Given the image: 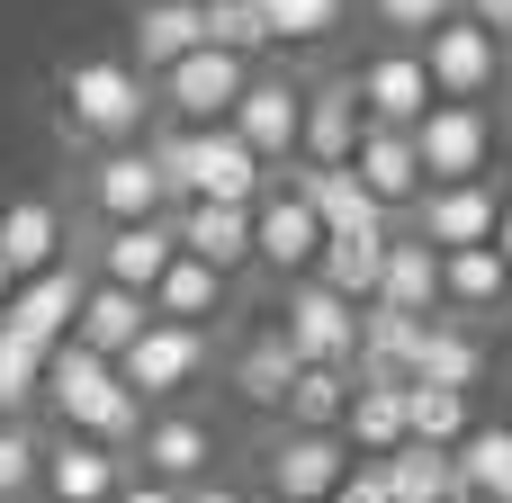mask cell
Listing matches in <instances>:
<instances>
[{
	"mask_svg": "<svg viewBox=\"0 0 512 503\" xmlns=\"http://www.w3.org/2000/svg\"><path fill=\"white\" fill-rule=\"evenodd\" d=\"M54 117H63V135H72L81 153H117V144H144V135H153L162 99H153V81H144L135 63L81 54V63L54 72Z\"/></svg>",
	"mask_w": 512,
	"mask_h": 503,
	"instance_id": "cell-1",
	"label": "cell"
},
{
	"mask_svg": "<svg viewBox=\"0 0 512 503\" xmlns=\"http://www.w3.org/2000/svg\"><path fill=\"white\" fill-rule=\"evenodd\" d=\"M45 405H54L63 432H81V441H99V450H117V459H135V441H144V423H153V414L126 396L117 360H99V351H81V342H63V351L45 360Z\"/></svg>",
	"mask_w": 512,
	"mask_h": 503,
	"instance_id": "cell-2",
	"label": "cell"
},
{
	"mask_svg": "<svg viewBox=\"0 0 512 503\" xmlns=\"http://www.w3.org/2000/svg\"><path fill=\"white\" fill-rule=\"evenodd\" d=\"M252 72H261V63L198 45L180 72H162V81H153V99H162V126H189V135H207V126H234V108H243Z\"/></svg>",
	"mask_w": 512,
	"mask_h": 503,
	"instance_id": "cell-3",
	"label": "cell"
},
{
	"mask_svg": "<svg viewBox=\"0 0 512 503\" xmlns=\"http://www.w3.org/2000/svg\"><path fill=\"white\" fill-rule=\"evenodd\" d=\"M81 198H90L99 234H117V225H162V216H171V189H162V162H153V144L90 153V171H81Z\"/></svg>",
	"mask_w": 512,
	"mask_h": 503,
	"instance_id": "cell-4",
	"label": "cell"
},
{
	"mask_svg": "<svg viewBox=\"0 0 512 503\" xmlns=\"http://www.w3.org/2000/svg\"><path fill=\"white\" fill-rule=\"evenodd\" d=\"M414 54H423V72H432V99H459V108H486V99L504 90V72H512V45H495L477 18L432 27Z\"/></svg>",
	"mask_w": 512,
	"mask_h": 503,
	"instance_id": "cell-5",
	"label": "cell"
},
{
	"mask_svg": "<svg viewBox=\"0 0 512 503\" xmlns=\"http://www.w3.org/2000/svg\"><path fill=\"white\" fill-rule=\"evenodd\" d=\"M279 342L297 351V369H360V306L324 279H297L279 306Z\"/></svg>",
	"mask_w": 512,
	"mask_h": 503,
	"instance_id": "cell-6",
	"label": "cell"
},
{
	"mask_svg": "<svg viewBox=\"0 0 512 503\" xmlns=\"http://www.w3.org/2000/svg\"><path fill=\"white\" fill-rule=\"evenodd\" d=\"M117 378H126V396H135L144 414H171V405L207 378V333H189V324H162V315H153V333L117 360Z\"/></svg>",
	"mask_w": 512,
	"mask_h": 503,
	"instance_id": "cell-7",
	"label": "cell"
},
{
	"mask_svg": "<svg viewBox=\"0 0 512 503\" xmlns=\"http://www.w3.org/2000/svg\"><path fill=\"white\" fill-rule=\"evenodd\" d=\"M342 477H351L342 432H279V441L261 450V486H270V503H333Z\"/></svg>",
	"mask_w": 512,
	"mask_h": 503,
	"instance_id": "cell-8",
	"label": "cell"
},
{
	"mask_svg": "<svg viewBox=\"0 0 512 503\" xmlns=\"http://www.w3.org/2000/svg\"><path fill=\"white\" fill-rule=\"evenodd\" d=\"M414 153H423V180H432V189L486 180V162H495V117H486V108H459V99H441V108L414 126Z\"/></svg>",
	"mask_w": 512,
	"mask_h": 503,
	"instance_id": "cell-9",
	"label": "cell"
},
{
	"mask_svg": "<svg viewBox=\"0 0 512 503\" xmlns=\"http://www.w3.org/2000/svg\"><path fill=\"white\" fill-rule=\"evenodd\" d=\"M306 207H315V225H324V243H387L396 234V216L360 189V171H315V162H288L279 171Z\"/></svg>",
	"mask_w": 512,
	"mask_h": 503,
	"instance_id": "cell-10",
	"label": "cell"
},
{
	"mask_svg": "<svg viewBox=\"0 0 512 503\" xmlns=\"http://www.w3.org/2000/svg\"><path fill=\"white\" fill-rule=\"evenodd\" d=\"M315 252H324V225H315V207L288 189V180H270V198L252 207V270H270V279H315Z\"/></svg>",
	"mask_w": 512,
	"mask_h": 503,
	"instance_id": "cell-11",
	"label": "cell"
},
{
	"mask_svg": "<svg viewBox=\"0 0 512 503\" xmlns=\"http://www.w3.org/2000/svg\"><path fill=\"white\" fill-rule=\"evenodd\" d=\"M135 477H153V486H207L216 477V423L207 414H189V405H171V414H153L144 423V441H135V459H126Z\"/></svg>",
	"mask_w": 512,
	"mask_h": 503,
	"instance_id": "cell-12",
	"label": "cell"
},
{
	"mask_svg": "<svg viewBox=\"0 0 512 503\" xmlns=\"http://www.w3.org/2000/svg\"><path fill=\"white\" fill-rule=\"evenodd\" d=\"M360 108H369V126H387V135H414L441 99H432V72H423V54L414 45H378L360 72Z\"/></svg>",
	"mask_w": 512,
	"mask_h": 503,
	"instance_id": "cell-13",
	"label": "cell"
},
{
	"mask_svg": "<svg viewBox=\"0 0 512 503\" xmlns=\"http://www.w3.org/2000/svg\"><path fill=\"white\" fill-rule=\"evenodd\" d=\"M234 135L270 162V180L297 162V144H306V90L288 81V72H252V90H243V108H234Z\"/></svg>",
	"mask_w": 512,
	"mask_h": 503,
	"instance_id": "cell-14",
	"label": "cell"
},
{
	"mask_svg": "<svg viewBox=\"0 0 512 503\" xmlns=\"http://www.w3.org/2000/svg\"><path fill=\"white\" fill-rule=\"evenodd\" d=\"M198 45H207V9H198V0H135V18H126V63H135L144 81L180 72Z\"/></svg>",
	"mask_w": 512,
	"mask_h": 503,
	"instance_id": "cell-15",
	"label": "cell"
},
{
	"mask_svg": "<svg viewBox=\"0 0 512 503\" xmlns=\"http://www.w3.org/2000/svg\"><path fill=\"white\" fill-rule=\"evenodd\" d=\"M81 297H90V270H45V279H27L18 297H9V315H0V333H18L27 351H63L72 342V324H81Z\"/></svg>",
	"mask_w": 512,
	"mask_h": 503,
	"instance_id": "cell-16",
	"label": "cell"
},
{
	"mask_svg": "<svg viewBox=\"0 0 512 503\" xmlns=\"http://www.w3.org/2000/svg\"><path fill=\"white\" fill-rule=\"evenodd\" d=\"M126 477H135V468H126L117 450H99V441H81V432H54V441H45L36 503H117Z\"/></svg>",
	"mask_w": 512,
	"mask_h": 503,
	"instance_id": "cell-17",
	"label": "cell"
},
{
	"mask_svg": "<svg viewBox=\"0 0 512 503\" xmlns=\"http://www.w3.org/2000/svg\"><path fill=\"white\" fill-rule=\"evenodd\" d=\"M360 135H369V108H360V81H351V72L315 81V90H306V144H297V162H315V171H351Z\"/></svg>",
	"mask_w": 512,
	"mask_h": 503,
	"instance_id": "cell-18",
	"label": "cell"
},
{
	"mask_svg": "<svg viewBox=\"0 0 512 503\" xmlns=\"http://www.w3.org/2000/svg\"><path fill=\"white\" fill-rule=\"evenodd\" d=\"M495 225H504V198H495V180L423 189V207H414V234H423L432 252H477V243H495Z\"/></svg>",
	"mask_w": 512,
	"mask_h": 503,
	"instance_id": "cell-19",
	"label": "cell"
},
{
	"mask_svg": "<svg viewBox=\"0 0 512 503\" xmlns=\"http://www.w3.org/2000/svg\"><path fill=\"white\" fill-rule=\"evenodd\" d=\"M171 261H180V234H171V216H162V225H117V234H99V243H90V279H108V288H135V297H153Z\"/></svg>",
	"mask_w": 512,
	"mask_h": 503,
	"instance_id": "cell-20",
	"label": "cell"
},
{
	"mask_svg": "<svg viewBox=\"0 0 512 503\" xmlns=\"http://www.w3.org/2000/svg\"><path fill=\"white\" fill-rule=\"evenodd\" d=\"M351 171H360V189L387 207V216H414L423 207V153H414V135H387V126H369L360 135V153H351Z\"/></svg>",
	"mask_w": 512,
	"mask_h": 503,
	"instance_id": "cell-21",
	"label": "cell"
},
{
	"mask_svg": "<svg viewBox=\"0 0 512 503\" xmlns=\"http://www.w3.org/2000/svg\"><path fill=\"white\" fill-rule=\"evenodd\" d=\"M369 306L432 324V315H441V252H432L423 234H396V243H387V261H378V297H369Z\"/></svg>",
	"mask_w": 512,
	"mask_h": 503,
	"instance_id": "cell-22",
	"label": "cell"
},
{
	"mask_svg": "<svg viewBox=\"0 0 512 503\" xmlns=\"http://www.w3.org/2000/svg\"><path fill=\"white\" fill-rule=\"evenodd\" d=\"M414 432H405V387L396 378H351V414H342V450L351 459H396Z\"/></svg>",
	"mask_w": 512,
	"mask_h": 503,
	"instance_id": "cell-23",
	"label": "cell"
},
{
	"mask_svg": "<svg viewBox=\"0 0 512 503\" xmlns=\"http://www.w3.org/2000/svg\"><path fill=\"white\" fill-rule=\"evenodd\" d=\"M0 261H9L18 288L45 279V270H63V207L54 198H9L0 207Z\"/></svg>",
	"mask_w": 512,
	"mask_h": 503,
	"instance_id": "cell-24",
	"label": "cell"
},
{
	"mask_svg": "<svg viewBox=\"0 0 512 503\" xmlns=\"http://www.w3.org/2000/svg\"><path fill=\"white\" fill-rule=\"evenodd\" d=\"M153 333V297H135V288H108V279H90V297H81V324H72V342L81 351H99V360H126L135 342Z\"/></svg>",
	"mask_w": 512,
	"mask_h": 503,
	"instance_id": "cell-25",
	"label": "cell"
},
{
	"mask_svg": "<svg viewBox=\"0 0 512 503\" xmlns=\"http://www.w3.org/2000/svg\"><path fill=\"white\" fill-rule=\"evenodd\" d=\"M171 234H180L189 261H207V270H225V279L252 270V207H180Z\"/></svg>",
	"mask_w": 512,
	"mask_h": 503,
	"instance_id": "cell-26",
	"label": "cell"
},
{
	"mask_svg": "<svg viewBox=\"0 0 512 503\" xmlns=\"http://www.w3.org/2000/svg\"><path fill=\"white\" fill-rule=\"evenodd\" d=\"M225 306H234V279L207 270V261H189V252H180V261L162 270V288H153V315H162V324H189V333H216Z\"/></svg>",
	"mask_w": 512,
	"mask_h": 503,
	"instance_id": "cell-27",
	"label": "cell"
},
{
	"mask_svg": "<svg viewBox=\"0 0 512 503\" xmlns=\"http://www.w3.org/2000/svg\"><path fill=\"white\" fill-rule=\"evenodd\" d=\"M504 306H512V270L495 261V243H477V252H441V315L477 324V315H504Z\"/></svg>",
	"mask_w": 512,
	"mask_h": 503,
	"instance_id": "cell-28",
	"label": "cell"
},
{
	"mask_svg": "<svg viewBox=\"0 0 512 503\" xmlns=\"http://www.w3.org/2000/svg\"><path fill=\"white\" fill-rule=\"evenodd\" d=\"M477 378H486V342H477V324L432 315V324H423V360H414V387H450V396H468Z\"/></svg>",
	"mask_w": 512,
	"mask_h": 503,
	"instance_id": "cell-29",
	"label": "cell"
},
{
	"mask_svg": "<svg viewBox=\"0 0 512 503\" xmlns=\"http://www.w3.org/2000/svg\"><path fill=\"white\" fill-rule=\"evenodd\" d=\"M414 360H423V324H414V315H387V306H360V369H351V378H396V387H414Z\"/></svg>",
	"mask_w": 512,
	"mask_h": 503,
	"instance_id": "cell-30",
	"label": "cell"
},
{
	"mask_svg": "<svg viewBox=\"0 0 512 503\" xmlns=\"http://www.w3.org/2000/svg\"><path fill=\"white\" fill-rule=\"evenodd\" d=\"M288 387H297V351L279 342V324L270 333H252L243 351H234V396L243 405H261V414H279L288 405Z\"/></svg>",
	"mask_w": 512,
	"mask_h": 503,
	"instance_id": "cell-31",
	"label": "cell"
},
{
	"mask_svg": "<svg viewBox=\"0 0 512 503\" xmlns=\"http://www.w3.org/2000/svg\"><path fill=\"white\" fill-rule=\"evenodd\" d=\"M378 477H387V503H450V486H459V450L405 441L396 459H378Z\"/></svg>",
	"mask_w": 512,
	"mask_h": 503,
	"instance_id": "cell-32",
	"label": "cell"
},
{
	"mask_svg": "<svg viewBox=\"0 0 512 503\" xmlns=\"http://www.w3.org/2000/svg\"><path fill=\"white\" fill-rule=\"evenodd\" d=\"M288 432H342V414H351V369H297V387H288Z\"/></svg>",
	"mask_w": 512,
	"mask_h": 503,
	"instance_id": "cell-33",
	"label": "cell"
},
{
	"mask_svg": "<svg viewBox=\"0 0 512 503\" xmlns=\"http://www.w3.org/2000/svg\"><path fill=\"white\" fill-rule=\"evenodd\" d=\"M405 432H414L423 450H468L477 414H468V396H450V387H405Z\"/></svg>",
	"mask_w": 512,
	"mask_h": 503,
	"instance_id": "cell-34",
	"label": "cell"
},
{
	"mask_svg": "<svg viewBox=\"0 0 512 503\" xmlns=\"http://www.w3.org/2000/svg\"><path fill=\"white\" fill-rule=\"evenodd\" d=\"M387 243H396V234H387ZM387 243H324V252H315V279H324L333 297L369 306V297H378V261H387Z\"/></svg>",
	"mask_w": 512,
	"mask_h": 503,
	"instance_id": "cell-35",
	"label": "cell"
},
{
	"mask_svg": "<svg viewBox=\"0 0 512 503\" xmlns=\"http://www.w3.org/2000/svg\"><path fill=\"white\" fill-rule=\"evenodd\" d=\"M198 9H207V45H216V54H243V63L270 54V18H261V0H198Z\"/></svg>",
	"mask_w": 512,
	"mask_h": 503,
	"instance_id": "cell-36",
	"label": "cell"
},
{
	"mask_svg": "<svg viewBox=\"0 0 512 503\" xmlns=\"http://www.w3.org/2000/svg\"><path fill=\"white\" fill-rule=\"evenodd\" d=\"M261 18H270V45H324L342 36L351 0H261Z\"/></svg>",
	"mask_w": 512,
	"mask_h": 503,
	"instance_id": "cell-37",
	"label": "cell"
},
{
	"mask_svg": "<svg viewBox=\"0 0 512 503\" xmlns=\"http://www.w3.org/2000/svg\"><path fill=\"white\" fill-rule=\"evenodd\" d=\"M45 360L54 351H27L18 333H0V414L27 423V405H45Z\"/></svg>",
	"mask_w": 512,
	"mask_h": 503,
	"instance_id": "cell-38",
	"label": "cell"
},
{
	"mask_svg": "<svg viewBox=\"0 0 512 503\" xmlns=\"http://www.w3.org/2000/svg\"><path fill=\"white\" fill-rule=\"evenodd\" d=\"M360 9H369V27H378L387 45H423L432 27L459 18V0H360Z\"/></svg>",
	"mask_w": 512,
	"mask_h": 503,
	"instance_id": "cell-39",
	"label": "cell"
},
{
	"mask_svg": "<svg viewBox=\"0 0 512 503\" xmlns=\"http://www.w3.org/2000/svg\"><path fill=\"white\" fill-rule=\"evenodd\" d=\"M36 477H45V441L0 414V503H36Z\"/></svg>",
	"mask_w": 512,
	"mask_h": 503,
	"instance_id": "cell-40",
	"label": "cell"
},
{
	"mask_svg": "<svg viewBox=\"0 0 512 503\" xmlns=\"http://www.w3.org/2000/svg\"><path fill=\"white\" fill-rule=\"evenodd\" d=\"M459 477L512 503V432H504V423H477V432H468V450H459Z\"/></svg>",
	"mask_w": 512,
	"mask_h": 503,
	"instance_id": "cell-41",
	"label": "cell"
},
{
	"mask_svg": "<svg viewBox=\"0 0 512 503\" xmlns=\"http://www.w3.org/2000/svg\"><path fill=\"white\" fill-rule=\"evenodd\" d=\"M459 18H477L495 45H512V0H459Z\"/></svg>",
	"mask_w": 512,
	"mask_h": 503,
	"instance_id": "cell-42",
	"label": "cell"
},
{
	"mask_svg": "<svg viewBox=\"0 0 512 503\" xmlns=\"http://www.w3.org/2000/svg\"><path fill=\"white\" fill-rule=\"evenodd\" d=\"M333 503H387V477L369 468V459H351V477H342V495Z\"/></svg>",
	"mask_w": 512,
	"mask_h": 503,
	"instance_id": "cell-43",
	"label": "cell"
},
{
	"mask_svg": "<svg viewBox=\"0 0 512 503\" xmlns=\"http://www.w3.org/2000/svg\"><path fill=\"white\" fill-rule=\"evenodd\" d=\"M117 503H189V495H180V486H153V477H126V495H117Z\"/></svg>",
	"mask_w": 512,
	"mask_h": 503,
	"instance_id": "cell-44",
	"label": "cell"
},
{
	"mask_svg": "<svg viewBox=\"0 0 512 503\" xmlns=\"http://www.w3.org/2000/svg\"><path fill=\"white\" fill-rule=\"evenodd\" d=\"M189 503H252L243 486H225V477H207V486H189Z\"/></svg>",
	"mask_w": 512,
	"mask_h": 503,
	"instance_id": "cell-45",
	"label": "cell"
},
{
	"mask_svg": "<svg viewBox=\"0 0 512 503\" xmlns=\"http://www.w3.org/2000/svg\"><path fill=\"white\" fill-rule=\"evenodd\" d=\"M495 261L512 270V198H504V225H495Z\"/></svg>",
	"mask_w": 512,
	"mask_h": 503,
	"instance_id": "cell-46",
	"label": "cell"
},
{
	"mask_svg": "<svg viewBox=\"0 0 512 503\" xmlns=\"http://www.w3.org/2000/svg\"><path fill=\"white\" fill-rule=\"evenodd\" d=\"M9 297H18V279H9V261H0V315H9Z\"/></svg>",
	"mask_w": 512,
	"mask_h": 503,
	"instance_id": "cell-47",
	"label": "cell"
}]
</instances>
